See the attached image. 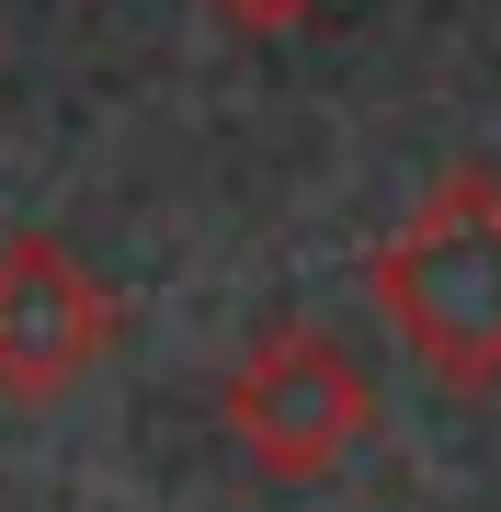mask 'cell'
Returning a JSON list of instances; mask_svg holds the SVG:
<instances>
[{"mask_svg": "<svg viewBox=\"0 0 501 512\" xmlns=\"http://www.w3.org/2000/svg\"><path fill=\"white\" fill-rule=\"evenodd\" d=\"M365 296L422 376L501 387V171L456 160L365 262Z\"/></svg>", "mask_w": 501, "mask_h": 512, "instance_id": "obj_1", "label": "cell"}, {"mask_svg": "<svg viewBox=\"0 0 501 512\" xmlns=\"http://www.w3.org/2000/svg\"><path fill=\"white\" fill-rule=\"evenodd\" d=\"M217 421H228V444L262 478H331L376 433V387H365V365H353L331 330L285 319V330H262L240 365H228Z\"/></svg>", "mask_w": 501, "mask_h": 512, "instance_id": "obj_2", "label": "cell"}, {"mask_svg": "<svg viewBox=\"0 0 501 512\" xmlns=\"http://www.w3.org/2000/svg\"><path fill=\"white\" fill-rule=\"evenodd\" d=\"M114 330H126V308H114V285L69 251V239H46V228L0 239V399L12 410L69 399V387L114 353Z\"/></svg>", "mask_w": 501, "mask_h": 512, "instance_id": "obj_3", "label": "cell"}, {"mask_svg": "<svg viewBox=\"0 0 501 512\" xmlns=\"http://www.w3.org/2000/svg\"><path fill=\"white\" fill-rule=\"evenodd\" d=\"M217 12H228V23H251V35H285V23H308L319 0H217Z\"/></svg>", "mask_w": 501, "mask_h": 512, "instance_id": "obj_4", "label": "cell"}]
</instances>
